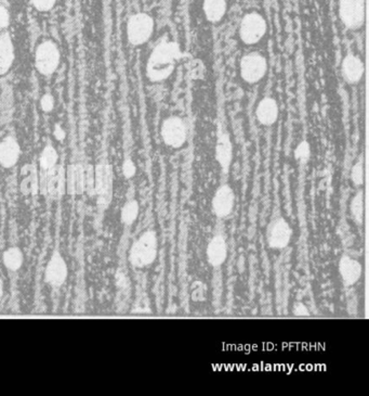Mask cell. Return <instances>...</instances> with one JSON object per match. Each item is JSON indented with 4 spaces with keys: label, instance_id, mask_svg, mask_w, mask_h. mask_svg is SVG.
<instances>
[{
    "label": "cell",
    "instance_id": "1f68e13d",
    "mask_svg": "<svg viewBox=\"0 0 369 396\" xmlns=\"http://www.w3.org/2000/svg\"><path fill=\"white\" fill-rule=\"evenodd\" d=\"M55 0H33L35 7L39 10H48L55 5Z\"/></svg>",
    "mask_w": 369,
    "mask_h": 396
},
{
    "label": "cell",
    "instance_id": "4fadbf2b",
    "mask_svg": "<svg viewBox=\"0 0 369 396\" xmlns=\"http://www.w3.org/2000/svg\"><path fill=\"white\" fill-rule=\"evenodd\" d=\"M207 261L212 267H220L228 259V243L222 234L211 238L206 249Z\"/></svg>",
    "mask_w": 369,
    "mask_h": 396
},
{
    "label": "cell",
    "instance_id": "484cf974",
    "mask_svg": "<svg viewBox=\"0 0 369 396\" xmlns=\"http://www.w3.org/2000/svg\"><path fill=\"white\" fill-rule=\"evenodd\" d=\"M58 161V153L53 148L48 147L43 150V155L41 157V165L45 171H50L55 167Z\"/></svg>",
    "mask_w": 369,
    "mask_h": 396
},
{
    "label": "cell",
    "instance_id": "e0dca14e",
    "mask_svg": "<svg viewBox=\"0 0 369 396\" xmlns=\"http://www.w3.org/2000/svg\"><path fill=\"white\" fill-rule=\"evenodd\" d=\"M20 148L13 138H8L0 143V164L5 167H11L17 162Z\"/></svg>",
    "mask_w": 369,
    "mask_h": 396
},
{
    "label": "cell",
    "instance_id": "3957f363",
    "mask_svg": "<svg viewBox=\"0 0 369 396\" xmlns=\"http://www.w3.org/2000/svg\"><path fill=\"white\" fill-rule=\"evenodd\" d=\"M293 234L294 230L289 222L284 218H277L268 225L266 242L271 249L283 250L289 246Z\"/></svg>",
    "mask_w": 369,
    "mask_h": 396
},
{
    "label": "cell",
    "instance_id": "7a4b0ae2",
    "mask_svg": "<svg viewBox=\"0 0 369 396\" xmlns=\"http://www.w3.org/2000/svg\"><path fill=\"white\" fill-rule=\"evenodd\" d=\"M159 254V237L154 230H147L132 243L129 262L134 269H144L152 265Z\"/></svg>",
    "mask_w": 369,
    "mask_h": 396
},
{
    "label": "cell",
    "instance_id": "d590c367",
    "mask_svg": "<svg viewBox=\"0 0 369 396\" xmlns=\"http://www.w3.org/2000/svg\"><path fill=\"white\" fill-rule=\"evenodd\" d=\"M55 135V137L58 138V139H63V138H64V133H63V131L60 127H57Z\"/></svg>",
    "mask_w": 369,
    "mask_h": 396
},
{
    "label": "cell",
    "instance_id": "9a60e30c",
    "mask_svg": "<svg viewBox=\"0 0 369 396\" xmlns=\"http://www.w3.org/2000/svg\"><path fill=\"white\" fill-rule=\"evenodd\" d=\"M232 157L233 148L230 137L226 133H221L217 141L216 159L223 174H228L230 171Z\"/></svg>",
    "mask_w": 369,
    "mask_h": 396
},
{
    "label": "cell",
    "instance_id": "83f0119b",
    "mask_svg": "<svg viewBox=\"0 0 369 396\" xmlns=\"http://www.w3.org/2000/svg\"><path fill=\"white\" fill-rule=\"evenodd\" d=\"M351 181L355 186H362L365 181V164L364 160H359V162L355 163L351 171Z\"/></svg>",
    "mask_w": 369,
    "mask_h": 396
},
{
    "label": "cell",
    "instance_id": "30bf717a",
    "mask_svg": "<svg viewBox=\"0 0 369 396\" xmlns=\"http://www.w3.org/2000/svg\"><path fill=\"white\" fill-rule=\"evenodd\" d=\"M266 71V61L258 53H252L244 57L240 63L243 78L248 83H256L263 78Z\"/></svg>",
    "mask_w": 369,
    "mask_h": 396
},
{
    "label": "cell",
    "instance_id": "d6986e66",
    "mask_svg": "<svg viewBox=\"0 0 369 396\" xmlns=\"http://www.w3.org/2000/svg\"><path fill=\"white\" fill-rule=\"evenodd\" d=\"M342 72L345 80L350 83H356L362 78L364 66L360 59L353 55H349L343 60Z\"/></svg>",
    "mask_w": 369,
    "mask_h": 396
},
{
    "label": "cell",
    "instance_id": "ac0fdd59",
    "mask_svg": "<svg viewBox=\"0 0 369 396\" xmlns=\"http://www.w3.org/2000/svg\"><path fill=\"white\" fill-rule=\"evenodd\" d=\"M278 106L275 100L266 98L260 102L256 109V118L263 125H272L277 120Z\"/></svg>",
    "mask_w": 369,
    "mask_h": 396
},
{
    "label": "cell",
    "instance_id": "d4e9b609",
    "mask_svg": "<svg viewBox=\"0 0 369 396\" xmlns=\"http://www.w3.org/2000/svg\"><path fill=\"white\" fill-rule=\"evenodd\" d=\"M139 212V203L137 201L131 200L126 203L124 208H122V213H120L122 224L126 225V226H131L137 220Z\"/></svg>",
    "mask_w": 369,
    "mask_h": 396
},
{
    "label": "cell",
    "instance_id": "2e32d148",
    "mask_svg": "<svg viewBox=\"0 0 369 396\" xmlns=\"http://www.w3.org/2000/svg\"><path fill=\"white\" fill-rule=\"evenodd\" d=\"M67 190L71 195H82L85 190V172L82 165H72L66 176Z\"/></svg>",
    "mask_w": 369,
    "mask_h": 396
},
{
    "label": "cell",
    "instance_id": "ffe728a7",
    "mask_svg": "<svg viewBox=\"0 0 369 396\" xmlns=\"http://www.w3.org/2000/svg\"><path fill=\"white\" fill-rule=\"evenodd\" d=\"M64 185V173H63V169L61 167H55L50 171H48L46 188L51 196L55 197V198L62 196Z\"/></svg>",
    "mask_w": 369,
    "mask_h": 396
},
{
    "label": "cell",
    "instance_id": "44dd1931",
    "mask_svg": "<svg viewBox=\"0 0 369 396\" xmlns=\"http://www.w3.org/2000/svg\"><path fill=\"white\" fill-rule=\"evenodd\" d=\"M3 262L8 271L15 273V271H19L23 265V262H24L23 252L17 247L8 248L3 252Z\"/></svg>",
    "mask_w": 369,
    "mask_h": 396
},
{
    "label": "cell",
    "instance_id": "f1b7e54d",
    "mask_svg": "<svg viewBox=\"0 0 369 396\" xmlns=\"http://www.w3.org/2000/svg\"><path fill=\"white\" fill-rule=\"evenodd\" d=\"M311 157V149L307 141H302L295 150V157L300 163H307Z\"/></svg>",
    "mask_w": 369,
    "mask_h": 396
},
{
    "label": "cell",
    "instance_id": "e575fe53",
    "mask_svg": "<svg viewBox=\"0 0 369 396\" xmlns=\"http://www.w3.org/2000/svg\"><path fill=\"white\" fill-rule=\"evenodd\" d=\"M34 187H35V183H34L33 178L27 179L23 184V191L31 192V191H33Z\"/></svg>",
    "mask_w": 369,
    "mask_h": 396
},
{
    "label": "cell",
    "instance_id": "5bb4252c",
    "mask_svg": "<svg viewBox=\"0 0 369 396\" xmlns=\"http://www.w3.org/2000/svg\"><path fill=\"white\" fill-rule=\"evenodd\" d=\"M59 63V51L51 43H45L39 47L36 53V66L43 74H50L57 69Z\"/></svg>",
    "mask_w": 369,
    "mask_h": 396
},
{
    "label": "cell",
    "instance_id": "7402d4cb",
    "mask_svg": "<svg viewBox=\"0 0 369 396\" xmlns=\"http://www.w3.org/2000/svg\"><path fill=\"white\" fill-rule=\"evenodd\" d=\"M226 0H205L204 11L211 22H218L226 13Z\"/></svg>",
    "mask_w": 369,
    "mask_h": 396
},
{
    "label": "cell",
    "instance_id": "8d00e7d4",
    "mask_svg": "<svg viewBox=\"0 0 369 396\" xmlns=\"http://www.w3.org/2000/svg\"><path fill=\"white\" fill-rule=\"evenodd\" d=\"M3 281L1 278H0V302H1V299H3Z\"/></svg>",
    "mask_w": 369,
    "mask_h": 396
},
{
    "label": "cell",
    "instance_id": "cb8c5ba5",
    "mask_svg": "<svg viewBox=\"0 0 369 396\" xmlns=\"http://www.w3.org/2000/svg\"><path fill=\"white\" fill-rule=\"evenodd\" d=\"M350 212L353 220H354L359 226H362L365 220V196L363 191H359V192L353 197L350 204Z\"/></svg>",
    "mask_w": 369,
    "mask_h": 396
},
{
    "label": "cell",
    "instance_id": "836d02e7",
    "mask_svg": "<svg viewBox=\"0 0 369 396\" xmlns=\"http://www.w3.org/2000/svg\"><path fill=\"white\" fill-rule=\"evenodd\" d=\"M41 106L45 111H50L53 106V99L50 96H45L41 100Z\"/></svg>",
    "mask_w": 369,
    "mask_h": 396
},
{
    "label": "cell",
    "instance_id": "9c48e42d",
    "mask_svg": "<svg viewBox=\"0 0 369 396\" xmlns=\"http://www.w3.org/2000/svg\"><path fill=\"white\" fill-rule=\"evenodd\" d=\"M161 136L166 145L171 148H180L187 141V128L182 120L171 118L164 123Z\"/></svg>",
    "mask_w": 369,
    "mask_h": 396
},
{
    "label": "cell",
    "instance_id": "277c9868",
    "mask_svg": "<svg viewBox=\"0 0 369 396\" xmlns=\"http://www.w3.org/2000/svg\"><path fill=\"white\" fill-rule=\"evenodd\" d=\"M68 269L62 254L59 251L53 252L45 269V281L51 287L60 288L66 281Z\"/></svg>",
    "mask_w": 369,
    "mask_h": 396
},
{
    "label": "cell",
    "instance_id": "8992f818",
    "mask_svg": "<svg viewBox=\"0 0 369 396\" xmlns=\"http://www.w3.org/2000/svg\"><path fill=\"white\" fill-rule=\"evenodd\" d=\"M113 187V173L110 165L99 164L94 174V190L98 195L99 203L108 206L112 198Z\"/></svg>",
    "mask_w": 369,
    "mask_h": 396
},
{
    "label": "cell",
    "instance_id": "603a6c76",
    "mask_svg": "<svg viewBox=\"0 0 369 396\" xmlns=\"http://www.w3.org/2000/svg\"><path fill=\"white\" fill-rule=\"evenodd\" d=\"M13 59V44L9 37H0V74L5 73L11 66Z\"/></svg>",
    "mask_w": 369,
    "mask_h": 396
},
{
    "label": "cell",
    "instance_id": "7c38bea8",
    "mask_svg": "<svg viewBox=\"0 0 369 396\" xmlns=\"http://www.w3.org/2000/svg\"><path fill=\"white\" fill-rule=\"evenodd\" d=\"M339 274H340L341 281L345 287H353L356 285L362 277L363 266L357 260L353 259L352 256H341L339 261Z\"/></svg>",
    "mask_w": 369,
    "mask_h": 396
},
{
    "label": "cell",
    "instance_id": "f546056e",
    "mask_svg": "<svg viewBox=\"0 0 369 396\" xmlns=\"http://www.w3.org/2000/svg\"><path fill=\"white\" fill-rule=\"evenodd\" d=\"M136 172H137V167H136L134 163L130 159L126 160L124 165H122V173L125 175L126 178H131L134 176Z\"/></svg>",
    "mask_w": 369,
    "mask_h": 396
},
{
    "label": "cell",
    "instance_id": "4316f807",
    "mask_svg": "<svg viewBox=\"0 0 369 396\" xmlns=\"http://www.w3.org/2000/svg\"><path fill=\"white\" fill-rule=\"evenodd\" d=\"M207 297V287L203 281H196L191 285V299L194 302H204Z\"/></svg>",
    "mask_w": 369,
    "mask_h": 396
},
{
    "label": "cell",
    "instance_id": "5b68a950",
    "mask_svg": "<svg viewBox=\"0 0 369 396\" xmlns=\"http://www.w3.org/2000/svg\"><path fill=\"white\" fill-rule=\"evenodd\" d=\"M154 22L151 17L144 13L133 15L128 23V37L133 45H141L152 35Z\"/></svg>",
    "mask_w": 369,
    "mask_h": 396
},
{
    "label": "cell",
    "instance_id": "8fae6325",
    "mask_svg": "<svg viewBox=\"0 0 369 396\" xmlns=\"http://www.w3.org/2000/svg\"><path fill=\"white\" fill-rule=\"evenodd\" d=\"M235 204V195L229 185H222L217 189L212 199V212L219 218H226L231 215Z\"/></svg>",
    "mask_w": 369,
    "mask_h": 396
},
{
    "label": "cell",
    "instance_id": "6da1fadb",
    "mask_svg": "<svg viewBox=\"0 0 369 396\" xmlns=\"http://www.w3.org/2000/svg\"><path fill=\"white\" fill-rule=\"evenodd\" d=\"M181 57L179 46L173 41H161L152 52L147 64V75L153 82L166 80L173 73L175 62Z\"/></svg>",
    "mask_w": 369,
    "mask_h": 396
},
{
    "label": "cell",
    "instance_id": "ba28073f",
    "mask_svg": "<svg viewBox=\"0 0 369 396\" xmlns=\"http://www.w3.org/2000/svg\"><path fill=\"white\" fill-rule=\"evenodd\" d=\"M340 17L349 29L360 27L365 20V0H340Z\"/></svg>",
    "mask_w": 369,
    "mask_h": 396
},
{
    "label": "cell",
    "instance_id": "4dcf8cb0",
    "mask_svg": "<svg viewBox=\"0 0 369 396\" xmlns=\"http://www.w3.org/2000/svg\"><path fill=\"white\" fill-rule=\"evenodd\" d=\"M293 314L295 315V316L300 317L309 316L310 311L309 309H308L307 305L303 304V303H296L295 306H294L293 309Z\"/></svg>",
    "mask_w": 369,
    "mask_h": 396
},
{
    "label": "cell",
    "instance_id": "52a82bcc",
    "mask_svg": "<svg viewBox=\"0 0 369 396\" xmlns=\"http://www.w3.org/2000/svg\"><path fill=\"white\" fill-rule=\"evenodd\" d=\"M266 21L258 13H249L243 19L240 24V37L246 44L258 43L266 34Z\"/></svg>",
    "mask_w": 369,
    "mask_h": 396
},
{
    "label": "cell",
    "instance_id": "d6a6232c",
    "mask_svg": "<svg viewBox=\"0 0 369 396\" xmlns=\"http://www.w3.org/2000/svg\"><path fill=\"white\" fill-rule=\"evenodd\" d=\"M8 21H9V15H8L7 10L0 6V29L7 25Z\"/></svg>",
    "mask_w": 369,
    "mask_h": 396
}]
</instances>
